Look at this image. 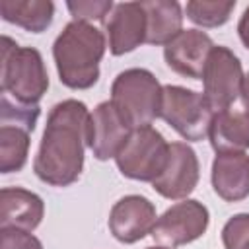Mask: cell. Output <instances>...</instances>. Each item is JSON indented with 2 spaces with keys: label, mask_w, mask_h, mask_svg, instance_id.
Wrapping results in <instances>:
<instances>
[{
  "label": "cell",
  "mask_w": 249,
  "mask_h": 249,
  "mask_svg": "<svg viewBox=\"0 0 249 249\" xmlns=\"http://www.w3.org/2000/svg\"><path fill=\"white\" fill-rule=\"evenodd\" d=\"M91 113L78 99L56 103L47 117L45 132L33 160L35 175L51 187L76 183L84 169L86 148H89Z\"/></svg>",
  "instance_id": "1"
},
{
  "label": "cell",
  "mask_w": 249,
  "mask_h": 249,
  "mask_svg": "<svg viewBox=\"0 0 249 249\" xmlns=\"http://www.w3.org/2000/svg\"><path fill=\"white\" fill-rule=\"evenodd\" d=\"M107 39L91 23L70 21L53 43V58L58 80L70 89H89L99 80V62Z\"/></svg>",
  "instance_id": "2"
},
{
  "label": "cell",
  "mask_w": 249,
  "mask_h": 249,
  "mask_svg": "<svg viewBox=\"0 0 249 249\" xmlns=\"http://www.w3.org/2000/svg\"><path fill=\"white\" fill-rule=\"evenodd\" d=\"M2 93L16 103L33 107L49 89V74L43 56L33 47H19L8 35L2 37V62H0Z\"/></svg>",
  "instance_id": "3"
},
{
  "label": "cell",
  "mask_w": 249,
  "mask_h": 249,
  "mask_svg": "<svg viewBox=\"0 0 249 249\" xmlns=\"http://www.w3.org/2000/svg\"><path fill=\"white\" fill-rule=\"evenodd\" d=\"M163 86L146 68H128L111 84V101L126 115L134 128L150 126L160 119Z\"/></svg>",
  "instance_id": "4"
},
{
  "label": "cell",
  "mask_w": 249,
  "mask_h": 249,
  "mask_svg": "<svg viewBox=\"0 0 249 249\" xmlns=\"http://www.w3.org/2000/svg\"><path fill=\"white\" fill-rule=\"evenodd\" d=\"M160 119H163L183 140L200 142L208 138L214 111L202 93L183 86H163Z\"/></svg>",
  "instance_id": "5"
},
{
  "label": "cell",
  "mask_w": 249,
  "mask_h": 249,
  "mask_svg": "<svg viewBox=\"0 0 249 249\" xmlns=\"http://www.w3.org/2000/svg\"><path fill=\"white\" fill-rule=\"evenodd\" d=\"M169 156V142L160 130L150 126H138L117 154L115 163L119 171L132 181L152 183L165 167Z\"/></svg>",
  "instance_id": "6"
},
{
  "label": "cell",
  "mask_w": 249,
  "mask_h": 249,
  "mask_svg": "<svg viewBox=\"0 0 249 249\" xmlns=\"http://www.w3.org/2000/svg\"><path fill=\"white\" fill-rule=\"evenodd\" d=\"M243 78L245 74L237 54L228 47L214 45L202 72V95L214 113L228 111L235 103L241 95Z\"/></svg>",
  "instance_id": "7"
},
{
  "label": "cell",
  "mask_w": 249,
  "mask_h": 249,
  "mask_svg": "<svg viewBox=\"0 0 249 249\" xmlns=\"http://www.w3.org/2000/svg\"><path fill=\"white\" fill-rule=\"evenodd\" d=\"M208 208L195 198H185L169 206L161 216H158V222L150 235L161 247L175 249L202 237L208 230Z\"/></svg>",
  "instance_id": "8"
},
{
  "label": "cell",
  "mask_w": 249,
  "mask_h": 249,
  "mask_svg": "<svg viewBox=\"0 0 249 249\" xmlns=\"http://www.w3.org/2000/svg\"><path fill=\"white\" fill-rule=\"evenodd\" d=\"M200 163L187 142H171L163 171L152 181L158 195L169 200H185L198 185Z\"/></svg>",
  "instance_id": "9"
},
{
  "label": "cell",
  "mask_w": 249,
  "mask_h": 249,
  "mask_svg": "<svg viewBox=\"0 0 249 249\" xmlns=\"http://www.w3.org/2000/svg\"><path fill=\"white\" fill-rule=\"evenodd\" d=\"M134 126L126 119V115L109 99L101 101L91 111V134H89V150L95 160L105 161L117 158L126 140L130 138Z\"/></svg>",
  "instance_id": "10"
},
{
  "label": "cell",
  "mask_w": 249,
  "mask_h": 249,
  "mask_svg": "<svg viewBox=\"0 0 249 249\" xmlns=\"http://www.w3.org/2000/svg\"><path fill=\"white\" fill-rule=\"evenodd\" d=\"M158 222L156 206L142 195H126L119 198L109 212V231L124 245L136 243L152 233Z\"/></svg>",
  "instance_id": "11"
},
{
  "label": "cell",
  "mask_w": 249,
  "mask_h": 249,
  "mask_svg": "<svg viewBox=\"0 0 249 249\" xmlns=\"http://www.w3.org/2000/svg\"><path fill=\"white\" fill-rule=\"evenodd\" d=\"M214 41L200 29H183L163 47L165 64L179 76L191 80H202V72L208 60Z\"/></svg>",
  "instance_id": "12"
},
{
  "label": "cell",
  "mask_w": 249,
  "mask_h": 249,
  "mask_svg": "<svg viewBox=\"0 0 249 249\" xmlns=\"http://www.w3.org/2000/svg\"><path fill=\"white\" fill-rule=\"evenodd\" d=\"M109 51L115 56L132 53L146 43V12L142 2L115 4L109 19L105 21Z\"/></svg>",
  "instance_id": "13"
},
{
  "label": "cell",
  "mask_w": 249,
  "mask_h": 249,
  "mask_svg": "<svg viewBox=\"0 0 249 249\" xmlns=\"http://www.w3.org/2000/svg\"><path fill=\"white\" fill-rule=\"evenodd\" d=\"M210 181L214 193L226 202L249 196V156L245 152H222L212 161Z\"/></svg>",
  "instance_id": "14"
},
{
  "label": "cell",
  "mask_w": 249,
  "mask_h": 249,
  "mask_svg": "<svg viewBox=\"0 0 249 249\" xmlns=\"http://www.w3.org/2000/svg\"><path fill=\"white\" fill-rule=\"evenodd\" d=\"M45 216V202L23 187H4L0 191V228L33 231Z\"/></svg>",
  "instance_id": "15"
},
{
  "label": "cell",
  "mask_w": 249,
  "mask_h": 249,
  "mask_svg": "<svg viewBox=\"0 0 249 249\" xmlns=\"http://www.w3.org/2000/svg\"><path fill=\"white\" fill-rule=\"evenodd\" d=\"M208 140L216 154L249 150V113L231 109L214 113Z\"/></svg>",
  "instance_id": "16"
},
{
  "label": "cell",
  "mask_w": 249,
  "mask_h": 249,
  "mask_svg": "<svg viewBox=\"0 0 249 249\" xmlns=\"http://www.w3.org/2000/svg\"><path fill=\"white\" fill-rule=\"evenodd\" d=\"M146 12V43L167 45L183 31V10L175 0H146L142 2Z\"/></svg>",
  "instance_id": "17"
},
{
  "label": "cell",
  "mask_w": 249,
  "mask_h": 249,
  "mask_svg": "<svg viewBox=\"0 0 249 249\" xmlns=\"http://www.w3.org/2000/svg\"><path fill=\"white\" fill-rule=\"evenodd\" d=\"M0 16L31 33H43L53 23L54 4L51 0H0Z\"/></svg>",
  "instance_id": "18"
},
{
  "label": "cell",
  "mask_w": 249,
  "mask_h": 249,
  "mask_svg": "<svg viewBox=\"0 0 249 249\" xmlns=\"http://www.w3.org/2000/svg\"><path fill=\"white\" fill-rule=\"evenodd\" d=\"M29 130L16 124L0 126V171L18 173L29 156Z\"/></svg>",
  "instance_id": "19"
},
{
  "label": "cell",
  "mask_w": 249,
  "mask_h": 249,
  "mask_svg": "<svg viewBox=\"0 0 249 249\" xmlns=\"http://www.w3.org/2000/svg\"><path fill=\"white\" fill-rule=\"evenodd\" d=\"M235 8V0L228 2H204V0H191L185 6L187 18L200 27H220L224 25Z\"/></svg>",
  "instance_id": "20"
},
{
  "label": "cell",
  "mask_w": 249,
  "mask_h": 249,
  "mask_svg": "<svg viewBox=\"0 0 249 249\" xmlns=\"http://www.w3.org/2000/svg\"><path fill=\"white\" fill-rule=\"evenodd\" d=\"M0 119H2V124H16V126H23L27 128L29 132H33L35 128V123L39 119V105H33V107H25V105H19V103H12L8 95L2 93L0 97Z\"/></svg>",
  "instance_id": "21"
},
{
  "label": "cell",
  "mask_w": 249,
  "mask_h": 249,
  "mask_svg": "<svg viewBox=\"0 0 249 249\" xmlns=\"http://www.w3.org/2000/svg\"><path fill=\"white\" fill-rule=\"evenodd\" d=\"M66 8L74 21H84L93 25V21H105V18L111 16L115 4L111 0H78V2H66Z\"/></svg>",
  "instance_id": "22"
},
{
  "label": "cell",
  "mask_w": 249,
  "mask_h": 249,
  "mask_svg": "<svg viewBox=\"0 0 249 249\" xmlns=\"http://www.w3.org/2000/svg\"><path fill=\"white\" fill-rule=\"evenodd\" d=\"M222 243L226 249H249V212H239L224 224Z\"/></svg>",
  "instance_id": "23"
},
{
  "label": "cell",
  "mask_w": 249,
  "mask_h": 249,
  "mask_svg": "<svg viewBox=\"0 0 249 249\" xmlns=\"http://www.w3.org/2000/svg\"><path fill=\"white\" fill-rule=\"evenodd\" d=\"M0 249H43V243L31 231L0 228Z\"/></svg>",
  "instance_id": "24"
},
{
  "label": "cell",
  "mask_w": 249,
  "mask_h": 249,
  "mask_svg": "<svg viewBox=\"0 0 249 249\" xmlns=\"http://www.w3.org/2000/svg\"><path fill=\"white\" fill-rule=\"evenodd\" d=\"M237 35L243 43V47L249 51V6L243 10L241 18H239V23H237Z\"/></svg>",
  "instance_id": "25"
},
{
  "label": "cell",
  "mask_w": 249,
  "mask_h": 249,
  "mask_svg": "<svg viewBox=\"0 0 249 249\" xmlns=\"http://www.w3.org/2000/svg\"><path fill=\"white\" fill-rule=\"evenodd\" d=\"M241 103H243V111L249 113V74H245L243 78V86H241Z\"/></svg>",
  "instance_id": "26"
},
{
  "label": "cell",
  "mask_w": 249,
  "mask_h": 249,
  "mask_svg": "<svg viewBox=\"0 0 249 249\" xmlns=\"http://www.w3.org/2000/svg\"><path fill=\"white\" fill-rule=\"evenodd\" d=\"M146 249H167V247H161V245H160V247H146Z\"/></svg>",
  "instance_id": "27"
}]
</instances>
